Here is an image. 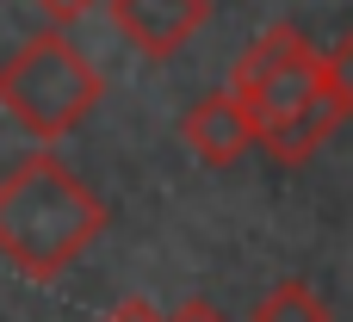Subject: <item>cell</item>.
Instances as JSON below:
<instances>
[{
	"mask_svg": "<svg viewBox=\"0 0 353 322\" xmlns=\"http://www.w3.org/2000/svg\"><path fill=\"white\" fill-rule=\"evenodd\" d=\"M105 236V199L50 149L0 174V254L25 279L68 273Z\"/></svg>",
	"mask_w": 353,
	"mask_h": 322,
	"instance_id": "6da1fadb",
	"label": "cell"
},
{
	"mask_svg": "<svg viewBox=\"0 0 353 322\" xmlns=\"http://www.w3.org/2000/svg\"><path fill=\"white\" fill-rule=\"evenodd\" d=\"M99 99H105L99 68H93L87 50L68 43L62 31L25 37V43L0 62V112H6L25 137H37V143L68 137Z\"/></svg>",
	"mask_w": 353,
	"mask_h": 322,
	"instance_id": "7a4b0ae2",
	"label": "cell"
},
{
	"mask_svg": "<svg viewBox=\"0 0 353 322\" xmlns=\"http://www.w3.org/2000/svg\"><path fill=\"white\" fill-rule=\"evenodd\" d=\"M323 87H329L323 56L310 50V37H304L298 25H267V31L236 56V68H230V93L248 105L254 130L292 118V112L310 105Z\"/></svg>",
	"mask_w": 353,
	"mask_h": 322,
	"instance_id": "3957f363",
	"label": "cell"
},
{
	"mask_svg": "<svg viewBox=\"0 0 353 322\" xmlns=\"http://www.w3.org/2000/svg\"><path fill=\"white\" fill-rule=\"evenodd\" d=\"M105 6H112L118 37H130L149 62L180 56L211 19V0H105Z\"/></svg>",
	"mask_w": 353,
	"mask_h": 322,
	"instance_id": "277c9868",
	"label": "cell"
},
{
	"mask_svg": "<svg viewBox=\"0 0 353 322\" xmlns=\"http://www.w3.org/2000/svg\"><path fill=\"white\" fill-rule=\"evenodd\" d=\"M180 137H186V149H192L205 168H236V161L254 149V118H248V105H242L230 87H217V93H205V99L180 118Z\"/></svg>",
	"mask_w": 353,
	"mask_h": 322,
	"instance_id": "5b68a950",
	"label": "cell"
},
{
	"mask_svg": "<svg viewBox=\"0 0 353 322\" xmlns=\"http://www.w3.org/2000/svg\"><path fill=\"white\" fill-rule=\"evenodd\" d=\"M347 124V112H341V99H335V87H323L310 105H298L292 118H279V124H267V130H254V149H267L273 161H285V168H298V161H310L335 130Z\"/></svg>",
	"mask_w": 353,
	"mask_h": 322,
	"instance_id": "8992f818",
	"label": "cell"
},
{
	"mask_svg": "<svg viewBox=\"0 0 353 322\" xmlns=\"http://www.w3.org/2000/svg\"><path fill=\"white\" fill-rule=\"evenodd\" d=\"M254 322H329V304H323L304 279H285V285H273V292L254 304Z\"/></svg>",
	"mask_w": 353,
	"mask_h": 322,
	"instance_id": "52a82bcc",
	"label": "cell"
},
{
	"mask_svg": "<svg viewBox=\"0 0 353 322\" xmlns=\"http://www.w3.org/2000/svg\"><path fill=\"white\" fill-rule=\"evenodd\" d=\"M323 74H329V87H335V99H341V112L353 118V25L341 31V43H335V50H323Z\"/></svg>",
	"mask_w": 353,
	"mask_h": 322,
	"instance_id": "ba28073f",
	"label": "cell"
},
{
	"mask_svg": "<svg viewBox=\"0 0 353 322\" xmlns=\"http://www.w3.org/2000/svg\"><path fill=\"white\" fill-rule=\"evenodd\" d=\"M31 6H37V12H50L56 25H74V19H87L99 0H31Z\"/></svg>",
	"mask_w": 353,
	"mask_h": 322,
	"instance_id": "9c48e42d",
	"label": "cell"
},
{
	"mask_svg": "<svg viewBox=\"0 0 353 322\" xmlns=\"http://www.w3.org/2000/svg\"><path fill=\"white\" fill-rule=\"evenodd\" d=\"M99 322H168V316H161L155 304H143V298H124L112 316H99Z\"/></svg>",
	"mask_w": 353,
	"mask_h": 322,
	"instance_id": "30bf717a",
	"label": "cell"
},
{
	"mask_svg": "<svg viewBox=\"0 0 353 322\" xmlns=\"http://www.w3.org/2000/svg\"><path fill=\"white\" fill-rule=\"evenodd\" d=\"M168 322H223V316H217L211 304H199V298H192V304H180V310H174Z\"/></svg>",
	"mask_w": 353,
	"mask_h": 322,
	"instance_id": "8fae6325",
	"label": "cell"
}]
</instances>
